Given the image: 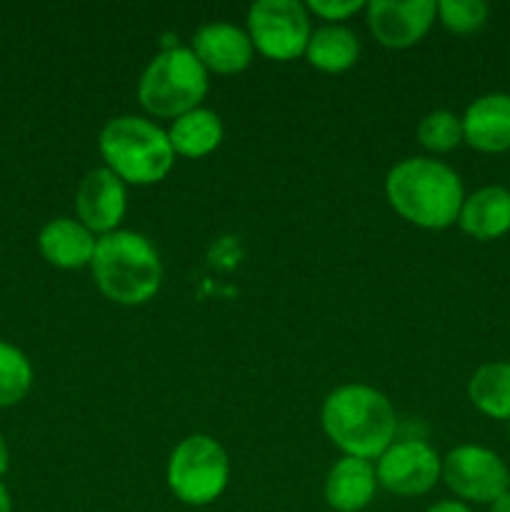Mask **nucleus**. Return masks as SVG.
<instances>
[{
	"label": "nucleus",
	"instance_id": "f257e3e1",
	"mask_svg": "<svg viewBox=\"0 0 510 512\" xmlns=\"http://www.w3.org/2000/svg\"><path fill=\"white\" fill-rule=\"evenodd\" d=\"M390 208L423 230H445L458 223L465 200L460 175L435 158H405L385 175Z\"/></svg>",
	"mask_w": 510,
	"mask_h": 512
},
{
	"label": "nucleus",
	"instance_id": "f03ea898",
	"mask_svg": "<svg viewBox=\"0 0 510 512\" xmlns=\"http://www.w3.org/2000/svg\"><path fill=\"white\" fill-rule=\"evenodd\" d=\"M320 425L330 443L350 458L378 460L398 433L393 403L363 383L340 385L325 398Z\"/></svg>",
	"mask_w": 510,
	"mask_h": 512
},
{
	"label": "nucleus",
	"instance_id": "7ed1b4c3",
	"mask_svg": "<svg viewBox=\"0 0 510 512\" xmlns=\"http://www.w3.org/2000/svg\"><path fill=\"white\" fill-rule=\"evenodd\" d=\"M90 270L100 293L118 305L148 303L163 283V260L158 250L135 230L100 235Z\"/></svg>",
	"mask_w": 510,
	"mask_h": 512
},
{
	"label": "nucleus",
	"instance_id": "20e7f679",
	"mask_svg": "<svg viewBox=\"0 0 510 512\" xmlns=\"http://www.w3.org/2000/svg\"><path fill=\"white\" fill-rule=\"evenodd\" d=\"M98 148L105 168L130 185L160 183L175 163L168 130L140 115H118L108 120L100 130Z\"/></svg>",
	"mask_w": 510,
	"mask_h": 512
},
{
	"label": "nucleus",
	"instance_id": "39448f33",
	"mask_svg": "<svg viewBox=\"0 0 510 512\" xmlns=\"http://www.w3.org/2000/svg\"><path fill=\"white\" fill-rule=\"evenodd\" d=\"M208 70L190 48L170 45L145 65L138 100L155 118H180L200 108L208 95Z\"/></svg>",
	"mask_w": 510,
	"mask_h": 512
},
{
	"label": "nucleus",
	"instance_id": "423d86ee",
	"mask_svg": "<svg viewBox=\"0 0 510 512\" xmlns=\"http://www.w3.org/2000/svg\"><path fill=\"white\" fill-rule=\"evenodd\" d=\"M168 488L180 503L203 508L225 493L230 460L223 445L210 435H188L175 445L165 470Z\"/></svg>",
	"mask_w": 510,
	"mask_h": 512
},
{
	"label": "nucleus",
	"instance_id": "0eeeda50",
	"mask_svg": "<svg viewBox=\"0 0 510 512\" xmlns=\"http://www.w3.org/2000/svg\"><path fill=\"white\" fill-rule=\"evenodd\" d=\"M245 20L253 48L278 63L305 55L313 35L308 8L298 0H258L248 8Z\"/></svg>",
	"mask_w": 510,
	"mask_h": 512
},
{
	"label": "nucleus",
	"instance_id": "6e6552de",
	"mask_svg": "<svg viewBox=\"0 0 510 512\" xmlns=\"http://www.w3.org/2000/svg\"><path fill=\"white\" fill-rule=\"evenodd\" d=\"M450 493L465 505H490L510 490V468L495 450L483 445H458L443 458V475Z\"/></svg>",
	"mask_w": 510,
	"mask_h": 512
},
{
	"label": "nucleus",
	"instance_id": "1a4fd4ad",
	"mask_svg": "<svg viewBox=\"0 0 510 512\" xmlns=\"http://www.w3.org/2000/svg\"><path fill=\"white\" fill-rule=\"evenodd\" d=\"M443 475V458L430 443L420 438H405L390 445L375 465L380 488L398 498H418L430 493Z\"/></svg>",
	"mask_w": 510,
	"mask_h": 512
},
{
	"label": "nucleus",
	"instance_id": "9d476101",
	"mask_svg": "<svg viewBox=\"0 0 510 512\" xmlns=\"http://www.w3.org/2000/svg\"><path fill=\"white\" fill-rule=\"evenodd\" d=\"M438 18L433 0H370L365 3V20L380 45L390 50L413 48L425 38Z\"/></svg>",
	"mask_w": 510,
	"mask_h": 512
},
{
	"label": "nucleus",
	"instance_id": "9b49d317",
	"mask_svg": "<svg viewBox=\"0 0 510 512\" xmlns=\"http://www.w3.org/2000/svg\"><path fill=\"white\" fill-rule=\"evenodd\" d=\"M128 210L125 183L103 165L80 180L75 190V213L93 235H108L118 230Z\"/></svg>",
	"mask_w": 510,
	"mask_h": 512
},
{
	"label": "nucleus",
	"instance_id": "f8f14e48",
	"mask_svg": "<svg viewBox=\"0 0 510 512\" xmlns=\"http://www.w3.org/2000/svg\"><path fill=\"white\" fill-rule=\"evenodd\" d=\"M190 50L208 73L235 75L253 63V43L248 30L233 23H208L198 28L190 40Z\"/></svg>",
	"mask_w": 510,
	"mask_h": 512
},
{
	"label": "nucleus",
	"instance_id": "ddd939ff",
	"mask_svg": "<svg viewBox=\"0 0 510 512\" xmlns=\"http://www.w3.org/2000/svg\"><path fill=\"white\" fill-rule=\"evenodd\" d=\"M463 143L478 153L510 150V93H485L463 113Z\"/></svg>",
	"mask_w": 510,
	"mask_h": 512
},
{
	"label": "nucleus",
	"instance_id": "4468645a",
	"mask_svg": "<svg viewBox=\"0 0 510 512\" xmlns=\"http://www.w3.org/2000/svg\"><path fill=\"white\" fill-rule=\"evenodd\" d=\"M378 490L375 465L370 460L343 455L325 478V503L335 512H360L368 508Z\"/></svg>",
	"mask_w": 510,
	"mask_h": 512
},
{
	"label": "nucleus",
	"instance_id": "2eb2a0df",
	"mask_svg": "<svg viewBox=\"0 0 510 512\" xmlns=\"http://www.w3.org/2000/svg\"><path fill=\"white\" fill-rule=\"evenodd\" d=\"M458 225L475 240H498L510 233V190L503 185H485L465 195Z\"/></svg>",
	"mask_w": 510,
	"mask_h": 512
},
{
	"label": "nucleus",
	"instance_id": "dca6fc26",
	"mask_svg": "<svg viewBox=\"0 0 510 512\" xmlns=\"http://www.w3.org/2000/svg\"><path fill=\"white\" fill-rule=\"evenodd\" d=\"M98 238L80 220L55 218L40 230L38 248L50 265L60 270H78L93 263Z\"/></svg>",
	"mask_w": 510,
	"mask_h": 512
},
{
	"label": "nucleus",
	"instance_id": "f3484780",
	"mask_svg": "<svg viewBox=\"0 0 510 512\" xmlns=\"http://www.w3.org/2000/svg\"><path fill=\"white\" fill-rule=\"evenodd\" d=\"M168 140L175 155L198 160L223 143V120L208 108H195L170 123Z\"/></svg>",
	"mask_w": 510,
	"mask_h": 512
},
{
	"label": "nucleus",
	"instance_id": "a211bd4d",
	"mask_svg": "<svg viewBox=\"0 0 510 512\" xmlns=\"http://www.w3.org/2000/svg\"><path fill=\"white\" fill-rule=\"evenodd\" d=\"M360 58V38L345 25H323L313 30L305 48V60L323 73H345Z\"/></svg>",
	"mask_w": 510,
	"mask_h": 512
},
{
	"label": "nucleus",
	"instance_id": "6ab92c4d",
	"mask_svg": "<svg viewBox=\"0 0 510 512\" xmlns=\"http://www.w3.org/2000/svg\"><path fill=\"white\" fill-rule=\"evenodd\" d=\"M468 400L485 418L510 420V360L480 365L468 380Z\"/></svg>",
	"mask_w": 510,
	"mask_h": 512
},
{
	"label": "nucleus",
	"instance_id": "aec40b11",
	"mask_svg": "<svg viewBox=\"0 0 510 512\" xmlns=\"http://www.w3.org/2000/svg\"><path fill=\"white\" fill-rule=\"evenodd\" d=\"M33 388V365L15 345L0 340V410L13 408Z\"/></svg>",
	"mask_w": 510,
	"mask_h": 512
},
{
	"label": "nucleus",
	"instance_id": "412c9836",
	"mask_svg": "<svg viewBox=\"0 0 510 512\" xmlns=\"http://www.w3.org/2000/svg\"><path fill=\"white\" fill-rule=\"evenodd\" d=\"M418 140L430 153H450L463 143V120L450 110H433L420 120Z\"/></svg>",
	"mask_w": 510,
	"mask_h": 512
},
{
	"label": "nucleus",
	"instance_id": "4be33fe9",
	"mask_svg": "<svg viewBox=\"0 0 510 512\" xmlns=\"http://www.w3.org/2000/svg\"><path fill=\"white\" fill-rule=\"evenodd\" d=\"M490 8L483 0H440L438 20L445 30L455 35L478 33L488 23Z\"/></svg>",
	"mask_w": 510,
	"mask_h": 512
},
{
	"label": "nucleus",
	"instance_id": "5701e85b",
	"mask_svg": "<svg viewBox=\"0 0 510 512\" xmlns=\"http://www.w3.org/2000/svg\"><path fill=\"white\" fill-rule=\"evenodd\" d=\"M308 13L328 20V25H340V20H348L350 15L365 10L363 0H310L305 3Z\"/></svg>",
	"mask_w": 510,
	"mask_h": 512
},
{
	"label": "nucleus",
	"instance_id": "b1692460",
	"mask_svg": "<svg viewBox=\"0 0 510 512\" xmlns=\"http://www.w3.org/2000/svg\"><path fill=\"white\" fill-rule=\"evenodd\" d=\"M425 512H473V510H470V505L460 503V500H440V503L430 505Z\"/></svg>",
	"mask_w": 510,
	"mask_h": 512
},
{
	"label": "nucleus",
	"instance_id": "393cba45",
	"mask_svg": "<svg viewBox=\"0 0 510 512\" xmlns=\"http://www.w3.org/2000/svg\"><path fill=\"white\" fill-rule=\"evenodd\" d=\"M490 512H510V490H505L500 498H495L490 503Z\"/></svg>",
	"mask_w": 510,
	"mask_h": 512
},
{
	"label": "nucleus",
	"instance_id": "a878e982",
	"mask_svg": "<svg viewBox=\"0 0 510 512\" xmlns=\"http://www.w3.org/2000/svg\"><path fill=\"white\" fill-rule=\"evenodd\" d=\"M8 468H10V453H8V445H5L3 435H0V478L8 473Z\"/></svg>",
	"mask_w": 510,
	"mask_h": 512
},
{
	"label": "nucleus",
	"instance_id": "bb28decb",
	"mask_svg": "<svg viewBox=\"0 0 510 512\" xmlns=\"http://www.w3.org/2000/svg\"><path fill=\"white\" fill-rule=\"evenodd\" d=\"M0 512H13V500H10L8 488L0 483Z\"/></svg>",
	"mask_w": 510,
	"mask_h": 512
}]
</instances>
